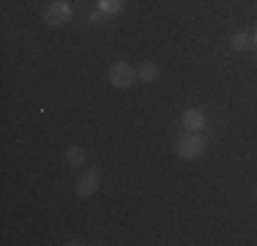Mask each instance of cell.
I'll use <instances>...</instances> for the list:
<instances>
[{
	"instance_id": "obj_7",
	"label": "cell",
	"mask_w": 257,
	"mask_h": 246,
	"mask_svg": "<svg viewBox=\"0 0 257 246\" xmlns=\"http://www.w3.org/2000/svg\"><path fill=\"white\" fill-rule=\"evenodd\" d=\"M85 159H88V153H85L82 145H71L69 151H66V164H69V167H82Z\"/></svg>"
},
{
	"instance_id": "obj_2",
	"label": "cell",
	"mask_w": 257,
	"mask_h": 246,
	"mask_svg": "<svg viewBox=\"0 0 257 246\" xmlns=\"http://www.w3.org/2000/svg\"><path fill=\"white\" fill-rule=\"evenodd\" d=\"M107 79H109V85H112V88L126 90V88H132V82L137 79V69H134L132 63H126V60H118V63L109 66Z\"/></svg>"
},
{
	"instance_id": "obj_11",
	"label": "cell",
	"mask_w": 257,
	"mask_h": 246,
	"mask_svg": "<svg viewBox=\"0 0 257 246\" xmlns=\"http://www.w3.org/2000/svg\"><path fill=\"white\" fill-rule=\"evenodd\" d=\"M252 44H254V49H257V28H254V33H252Z\"/></svg>"
},
{
	"instance_id": "obj_1",
	"label": "cell",
	"mask_w": 257,
	"mask_h": 246,
	"mask_svg": "<svg viewBox=\"0 0 257 246\" xmlns=\"http://www.w3.org/2000/svg\"><path fill=\"white\" fill-rule=\"evenodd\" d=\"M175 153H178L183 162H194V159H200L205 153V137L200 132H186L183 129V134L178 137V143H175Z\"/></svg>"
},
{
	"instance_id": "obj_8",
	"label": "cell",
	"mask_w": 257,
	"mask_h": 246,
	"mask_svg": "<svg viewBox=\"0 0 257 246\" xmlns=\"http://www.w3.org/2000/svg\"><path fill=\"white\" fill-rule=\"evenodd\" d=\"M156 77H159V66L154 63V60H145V63L137 66V79H143V82H154Z\"/></svg>"
},
{
	"instance_id": "obj_4",
	"label": "cell",
	"mask_w": 257,
	"mask_h": 246,
	"mask_svg": "<svg viewBox=\"0 0 257 246\" xmlns=\"http://www.w3.org/2000/svg\"><path fill=\"white\" fill-rule=\"evenodd\" d=\"M44 22L52 25V28H60V25H66L71 20V6L66 3V0H52L50 6L44 9Z\"/></svg>"
},
{
	"instance_id": "obj_9",
	"label": "cell",
	"mask_w": 257,
	"mask_h": 246,
	"mask_svg": "<svg viewBox=\"0 0 257 246\" xmlns=\"http://www.w3.org/2000/svg\"><path fill=\"white\" fill-rule=\"evenodd\" d=\"M123 6H126V0H99V9H101L107 17L120 14V11H123Z\"/></svg>"
},
{
	"instance_id": "obj_5",
	"label": "cell",
	"mask_w": 257,
	"mask_h": 246,
	"mask_svg": "<svg viewBox=\"0 0 257 246\" xmlns=\"http://www.w3.org/2000/svg\"><path fill=\"white\" fill-rule=\"evenodd\" d=\"M205 112L200 107H186L181 112V126L186 129V132H203L205 129Z\"/></svg>"
},
{
	"instance_id": "obj_3",
	"label": "cell",
	"mask_w": 257,
	"mask_h": 246,
	"mask_svg": "<svg viewBox=\"0 0 257 246\" xmlns=\"http://www.w3.org/2000/svg\"><path fill=\"white\" fill-rule=\"evenodd\" d=\"M101 181H104V172H101V167H90L88 172H85V175H79V181H77V186H74L77 197H82V200L93 197L96 192H99Z\"/></svg>"
},
{
	"instance_id": "obj_10",
	"label": "cell",
	"mask_w": 257,
	"mask_h": 246,
	"mask_svg": "<svg viewBox=\"0 0 257 246\" xmlns=\"http://www.w3.org/2000/svg\"><path fill=\"white\" fill-rule=\"evenodd\" d=\"M104 20H107V14H104L101 9H96L93 14H90V22H93V25H104Z\"/></svg>"
},
{
	"instance_id": "obj_6",
	"label": "cell",
	"mask_w": 257,
	"mask_h": 246,
	"mask_svg": "<svg viewBox=\"0 0 257 246\" xmlns=\"http://www.w3.org/2000/svg\"><path fill=\"white\" fill-rule=\"evenodd\" d=\"M230 47L235 49V52H249V49H254L252 33H246V30H238V33H232V36H230Z\"/></svg>"
}]
</instances>
